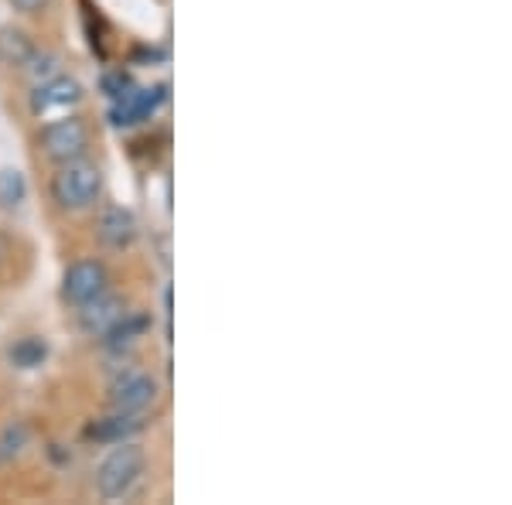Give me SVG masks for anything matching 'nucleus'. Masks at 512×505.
<instances>
[{
    "label": "nucleus",
    "instance_id": "f257e3e1",
    "mask_svg": "<svg viewBox=\"0 0 512 505\" xmlns=\"http://www.w3.org/2000/svg\"><path fill=\"white\" fill-rule=\"evenodd\" d=\"M144 451L130 441H120L110 454L103 458V465L96 468V488L103 499L117 502L123 495H130V488L144 475Z\"/></svg>",
    "mask_w": 512,
    "mask_h": 505
},
{
    "label": "nucleus",
    "instance_id": "f03ea898",
    "mask_svg": "<svg viewBox=\"0 0 512 505\" xmlns=\"http://www.w3.org/2000/svg\"><path fill=\"white\" fill-rule=\"evenodd\" d=\"M103 192V175L96 164L86 161H69L62 164V171L52 181V195L62 209H89Z\"/></svg>",
    "mask_w": 512,
    "mask_h": 505
},
{
    "label": "nucleus",
    "instance_id": "7ed1b4c3",
    "mask_svg": "<svg viewBox=\"0 0 512 505\" xmlns=\"http://www.w3.org/2000/svg\"><path fill=\"white\" fill-rule=\"evenodd\" d=\"M86 147H89V130L79 117H62L41 127V151L52 157V161L59 164L79 161L86 154Z\"/></svg>",
    "mask_w": 512,
    "mask_h": 505
},
{
    "label": "nucleus",
    "instance_id": "20e7f679",
    "mask_svg": "<svg viewBox=\"0 0 512 505\" xmlns=\"http://www.w3.org/2000/svg\"><path fill=\"white\" fill-rule=\"evenodd\" d=\"M164 99H168V86H164V82L161 86H147V89H130V93H123L120 99H113L110 120L117 123V127H134V123L151 120L164 106Z\"/></svg>",
    "mask_w": 512,
    "mask_h": 505
},
{
    "label": "nucleus",
    "instance_id": "39448f33",
    "mask_svg": "<svg viewBox=\"0 0 512 505\" xmlns=\"http://www.w3.org/2000/svg\"><path fill=\"white\" fill-rule=\"evenodd\" d=\"M106 284H110V273H106L103 263H99V260H79V263H72L69 273H65L62 297L79 308V304H86V301H93V297L103 294Z\"/></svg>",
    "mask_w": 512,
    "mask_h": 505
},
{
    "label": "nucleus",
    "instance_id": "423d86ee",
    "mask_svg": "<svg viewBox=\"0 0 512 505\" xmlns=\"http://www.w3.org/2000/svg\"><path fill=\"white\" fill-rule=\"evenodd\" d=\"M154 400H158V379L147 372H123L110 386V403L120 413H144Z\"/></svg>",
    "mask_w": 512,
    "mask_h": 505
},
{
    "label": "nucleus",
    "instance_id": "0eeeda50",
    "mask_svg": "<svg viewBox=\"0 0 512 505\" xmlns=\"http://www.w3.org/2000/svg\"><path fill=\"white\" fill-rule=\"evenodd\" d=\"M79 99H82V86L76 79L55 76V79L41 82V86L35 89V96H31V110H35L38 117H52V113H69Z\"/></svg>",
    "mask_w": 512,
    "mask_h": 505
},
{
    "label": "nucleus",
    "instance_id": "6e6552de",
    "mask_svg": "<svg viewBox=\"0 0 512 505\" xmlns=\"http://www.w3.org/2000/svg\"><path fill=\"white\" fill-rule=\"evenodd\" d=\"M137 239V219L130 209H120V205H110L103 215H99V243L110 246V250H127Z\"/></svg>",
    "mask_w": 512,
    "mask_h": 505
},
{
    "label": "nucleus",
    "instance_id": "1a4fd4ad",
    "mask_svg": "<svg viewBox=\"0 0 512 505\" xmlns=\"http://www.w3.org/2000/svg\"><path fill=\"white\" fill-rule=\"evenodd\" d=\"M140 430H144V417H140V413L113 410L110 417L89 424L86 437H93L96 444H120V441H130V437H137Z\"/></svg>",
    "mask_w": 512,
    "mask_h": 505
},
{
    "label": "nucleus",
    "instance_id": "9d476101",
    "mask_svg": "<svg viewBox=\"0 0 512 505\" xmlns=\"http://www.w3.org/2000/svg\"><path fill=\"white\" fill-rule=\"evenodd\" d=\"M79 318H82V328L89 331V335H106L117 321L123 318V301L120 297H113V294H99L93 297V301H86V304H79Z\"/></svg>",
    "mask_w": 512,
    "mask_h": 505
},
{
    "label": "nucleus",
    "instance_id": "9b49d317",
    "mask_svg": "<svg viewBox=\"0 0 512 505\" xmlns=\"http://www.w3.org/2000/svg\"><path fill=\"white\" fill-rule=\"evenodd\" d=\"M35 45L18 28H0V62L7 65H28L35 62Z\"/></svg>",
    "mask_w": 512,
    "mask_h": 505
},
{
    "label": "nucleus",
    "instance_id": "f8f14e48",
    "mask_svg": "<svg viewBox=\"0 0 512 505\" xmlns=\"http://www.w3.org/2000/svg\"><path fill=\"white\" fill-rule=\"evenodd\" d=\"M147 325H151L147 318H127V314H123L117 325L106 331V345H110V349H117V352H120V349H127V345H134L137 338L144 335Z\"/></svg>",
    "mask_w": 512,
    "mask_h": 505
},
{
    "label": "nucleus",
    "instance_id": "ddd939ff",
    "mask_svg": "<svg viewBox=\"0 0 512 505\" xmlns=\"http://www.w3.org/2000/svg\"><path fill=\"white\" fill-rule=\"evenodd\" d=\"M45 355H48V345L41 342V338H21V342L11 349V362L18 369H35L45 362Z\"/></svg>",
    "mask_w": 512,
    "mask_h": 505
},
{
    "label": "nucleus",
    "instance_id": "4468645a",
    "mask_svg": "<svg viewBox=\"0 0 512 505\" xmlns=\"http://www.w3.org/2000/svg\"><path fill=\"white\" fill-rule=\"evenodd\" d=\"M24 198V178L21 171H0V202L18 205Z\"/></svg>",
    "mask_w": 512,
    "mask_h": 505
},
{
    "label": "nucleus",
    "instance_id": "2eb2a0df",
    "mask_svg": "<svg viewBox=\"0 0 512 505\" xmlns=\"http://www.w3.org/2000/svg\"><path fill=\"white\" fill-rule=\"evenodd\" d=\"M24 441H28V430H24L21 424H11L4 430V437H0V461H7L11 454H18Z\"/></svg>",
    "mask_w": 512,
    "mask_h": 505
},
{
    "label": "nucleus",
    "instance_id": "dca6fc26",
    "mask_svg": "<svg viewBox=\"0 0 512 505\" xmlns=\"http://www.w3.org/2000/svg\"><path fill=\"white\" fill-rule=\"evenodd\" d=\"M103 89H106V96L110 99H120L123 93H130V79L123 76V72H110V76H103Z\"/></svg>",
    "mask_w": 512,
    "mask_h": 505
},
{
    "label": "nucleus",
    "instance_id": "f3484780",
    "mask_svg": "<svg viewBox=\"0 0 512 505\" xmlns=\"http://www.w3.org/2000/svg\"><path fill=\"white\" fill-rule=\"evenodd\" d=\"M41 0H14V7H21V11H35Z\"/></svg>",
    "mask_w": 512,
    "mask_h": 505
}]
</instances>
